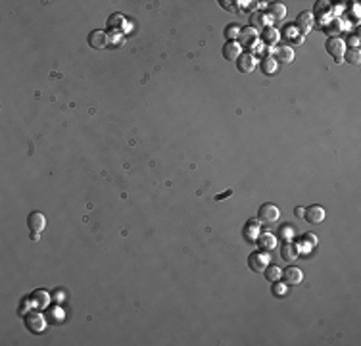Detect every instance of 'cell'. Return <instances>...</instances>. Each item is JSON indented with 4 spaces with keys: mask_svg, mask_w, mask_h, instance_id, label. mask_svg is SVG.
<instances>
[{
    "mask_svg": "<svg viewBox=\"0 0 361 346\" xmlns=\"http://www.w3.org/2000/svg\"><path fill=\"white\" fill-rule=\"evenodd\" d=\"M280 279H282V283H286L288 287H296V285H300V283L304 281V271L300 267H296V265H288L286 269L280 271Z\"/></svg>",
    "mask_w": 361,
    "mask_h": 346,
    "instance_id": "7",
    "label": "cell"
},
{
    "mask_svg": "<svg viewBox=\"0 0 361 346\" xmlns=\"http://www.w3.org/2000/svg\"><path fill=\"white\" fill-rule=\"evenodd\" d=\"M118 23H119V25L123 23V16H119V14H114V16L110 18V21H108V29H116V27H118Z\"/></svg>",
    "mask_w": 361,
    "mask_h": 346,
    "instance_id": "30",
    "label": "cell"
},
{
    "mask_svg": "<svg viewBox=\"0 0 361 346\" xmlns=\"http://www.w3.org/2000/svg\"><path fill=\"white\" fill-rule=\"evenodd\" d=\"M298 256H300V250H298V246H296V243H292V240L282 243V246H280V258H282L284 262H294V260H298Z\"/></svg>",
    "mask_w": 361,
    "mask_h": 346,
    "instance_id": "17",
    "label": "cell"
},
{
    "mask_svg": "<svg viewBox=\"0 0 361 346\" xmlns=\"http://www.w3.org/2000/svg\"><path fill=\"white\" fill-rule=\"evenodd\" d=\"M87 41H89L90 48H94V50H104V48L108 46V33L102 31V29H96V31L90 33Z\"/></svg>",
    "mask_w": 361,
    "mask_h": 346,
    "instance_id": "13",
    "label": "cell"
},
{
    "mask_svg": "<svg viewBox=\"0 0 361 346\" xmlns=\"http://www.w3.org/2000/svg\"><path fill=\"white\" fill-rule=\"evenodd\" d=\"M282 33H284V35H282V37H286V39H288V41H292L294 45H300V43H304V39H306V37H302V35H300V31H298V29H296V27H294V23H290V25H286Z\"/></svg>",
    "mask_w": 361,
    "mask_h": 346,
    "instance_id": "22",
    "label": "cell"
},
{
    "mask_svg": "<svg viewBox=\"0 0 361 346\" xmlns=\"http://www.w3.org/2000/svg\"><path fill=\"white\" fill-rule=\"evenodd\" d=\"M279 219H280V210L275 204H271V202L262 204L260 210H258V221L260 223H275Z\"/></svg>",
    "mask_w": 361,
    "mask_h": 346,
    "instance_id": "3",
    "label": "cell"
},
{
    "mask_svg": "<svg viewBox=\"0 0 361 346\" xmlns=\"http://www.w3.org/2000/svg\"><path fill=\"white\" fill-rule=\"evenodd\" d=\"M25 325L31 333H35V335H41V333H45L46 329V319L43 314H39V312H31L25 316Z\"/></svg>",
    "mask_w": 361,
    "mask_h": 346,
    "instance_id": "4",
    "label": "cell"
},
{
    "mask_svg": "<svg viewBox=\"0 0 361 346\" xmlns=\"http://www.w3.org/2000/svg\"><path fill=\"white\" fill-rule=\"evenodd\" d=\"M229 196H233V189H227L225 192H221V194H215V200H225Z\"/></svg>",
    "mask_w": 361,
    "mask_h": 346,
    "instance_id": "31",
    "label": "cell"
},
{
    "mask_svg": "<svg viewBox=\"0 0 361 346\" xmlns=\"http://www.w3.org/2000/svg\"><path fill=\"white\" fill-rule=\"evenodd\" d=\"M219 4H221V8H225V10H235V8H233V6H231L233 2H227V0H221Z\"/></svg>",
    "mask_w": 361,
    "mask_h": 346,
    "instance_id": "33",
    "label": "cell"
},
{
    "mask_svg": "<svg viewBox=\"0 0 361 346\" xmlns=\"http://www.w3.org/2000/svg\"><path fill=\"white\" fill-rule=\"evenodd\" d=\"M263 273H265V281H269V283L280 281V269L277 265H267V267L263 269Z\"/></svg>",
    "mask_w": 361,
    "mask_h": 346,
    "instance_id": "26",
    "label": "cell"
},
{
    "mask_svg": "<svg viewBox=\"0 0 361 346\" xmlns=\"http://www.w3.org/2000/svg\"><path fill=\"white\" fill-rule=\"evenodd\" d=\"M296 246H298L300 254H302V252H304V254L311 252V250H313V248L317 246L315 233H304L302 237H298V240H296Z\"/></svg>",
    "mask_w": 361,
    "mask_h": 346,
    "instance_id": "14",
    "label": "cell"
},
{
    "mask_svg": "<svg viewBox=\"0 0 361 346\" xmlns=\"http://www.w3.org/2000/svg\"><path fill=\"white\" fill-rule=\"evenodd\" d=\"M294 214H296L298 218H304V214H306V210L302 208V206H296V208H294Z\"/></svg>",
    "mask_w": 361,
    "mask_h": 346,
    "instance_id": "32",
    "label": "cell"
},
{
    "mask_svg": "<svg viewBox=\"0 0 361 346\" xmlns=\"http://www.w3.org/2000/svg\"><path fill=\"white\" fill-rule=\"evenodd\" d=\"M267 265H269V254H267V252L258 250V252H252V254L248 256V267L252 269L254 273L263 271Z\"/></svg>",
    "mask_w": 361,
    "mask_h": 346,
    "instance_id": "5",
    "label": "cell"
},
{
    "mask_svg": "<svg viewBox=\"0 0 361 346\" xmlns=\"http://www.w3.org/2000/svg\"><path fill=\"white\" fill-rule=\"evenodd\" d=\"M29 300L35 304L37 308H43V306H46L48 304V300H50V294L46 291H35L33 294H31V298Z\"/></svg>",
    "mask_w": 361,
    "mask_h": 346,
    "instance_id": "23",
    "label": "cell"
},
{
    "mask_svg": "<svg viewBox=\"0 0 361 346\" xmlns=\"http://www.w3.org/2000/svg\"><path fill=\"white\" fill-rule=\"evenodd\" d=\"M325 48L329 56H333L334 62L336 64H342L344 62V52H346V43H344L342 39H338V37H329L325 43Z\"/></svg>",
    "mask_w": 361,
    "mask_h": 346,
    "instance_id": "1",
    "label": "cell"
},
{
    "mask_svg": "<svg viewBox=\"0 0 361 346\" xmlns=\"http://www.w3.org/2000/svg\"><path fill=\"white\" fill-rule=\"evenodd\" d=\"M280 33L273 25H267L265 29H262V35H260V41H262L265 46H275L279 43Z\"/></svg>",
    "mask_w": 361,
    "mask_h": 346,
    "instance_id": "19",
    "label": "cell"
},
{
    "mask_svg": "<svg viewBox=\"0 0 361 346\" xmlns=\"http://www.w3.org/2000/svg\"><path fill=\"white\" fill-rule=\"evenodd\" d=\"M333 10H334V8L331 6V2H327V0L315 2V14H317V18H323L325 14H331Z\"/></svg>",
    "mask_w": 361,
    "mask_h": 346,
    "instance_id": "28",
    "label": "cell"
},
{
    "mask_svg": "<svg viewBox=\"0 0 361 346\" xmlns=\"http://www.w3.org/2000/svg\"><path fill=\"white\" fill-rule=\"evenodd\" d=\"M238 33H240V27L236 23H229L225 27V39L227 41H236L238 39Z\"/></svg>",
    "mask_w": 361,
    "mask_h": 346,
    "instance_id": "29",
    "label": "cell"
},
{
    "mask_svg": "<svg viewBox=\"0 0 361 346\" xmlns=\"http://www.w3.org/2000/svg\"><path fill=\"white\" fill-rule=\"evenodd\" d=\"M242 54V48L236 41H227L225 46H223V58L229 60V62H236L238 56Z\"/></svg>",
    "mask_w": 361,
    "mask_h": 346,
    "instance_id": "18",
    "label": "cell"
},
{
    "mask_svg": "<svg viewBox=\"0 0 361 346\" xmlns=\"http://www.w3.org/2000/svg\"><path fill=\"white\" fill-rule=\"evenodd\" d=\"M260 233H262V227H260V221H258V219H248V221L244 223L242 235H244V240H246V243L254 245Z\"/></svg>",
    "mask_w": 361,
    "mask_h": 346,
    "instance_id": "11",
    "label": "cell"
},
{
    "mask_svg": "<svg viewBox=\"0 0 361 346\" xmlns=\"http://www.w3.org/2000/svg\"><path fill=\"white\" fill-rule=\"evenodd\" d=\"M267 18L275 21H282L286 18V6L282 2H267Z\"/></svg>",
    "mask_w": 361,
    "mask_h": 346,
    "instance_id": "15",
    "label": "cell"
},
{
    "mask_svg": "<svg viewBox=\"0 0 361 346\" xmlns=\"http://www.w3.org/2000/svg\"><path fill=\"white\" fill-rule=\"evenodd\" d=\"M258 39H260V35H258V31L254 27H242L240 29V33H238V45L242 46V48H254V46H258Z\"/></svg>",
    "mask_w": 361,
    "mask_h": 346,
    "instance_id": "8",
    "label": "cell"
},
{
    "mask_svg": "<svg viewBox=\"0 0 361 346\" xmlns=\"http://www.w3.org/2000/svg\"><path fill=\"white\" fill-rule=\"evenodd\" d=\"M260 70H262L265 75H273V73H277V70H279V64L271 58V54L263 56L262 58V64H260Z\"/></svg>",
    "mask_w": 361,
    "mask_h": 346,
    "instance_id": "21",
    "label": "cell"
},
{
    "mask_svg": "<svg viewBox=\"0 0 361 346\" xmlns=\"http://www.w3.org/2000/svg\"><path fill=\"white\" fill-rule=\"evenodd\" d=\"M256 65H258V60L250 52H242L236 60V70L240 73H252L256 70Z\"/></svg>",
    "mask_w": 361,
    "mask_h": 346,
    "instance_id": "12",
    "label": "cell"
},
{
    "mask_svg": "<svg viewBox=\"0 0 361 346\" xmlns=\"http://www.w3.org/2000/svg\"><path fill=\"white\" fill-rule=\"evenodd\" d=\"M342 58H344V62H348L350 65H359V62H361L359 48H350V50H346Z\"/></svg>",
    "mask_w": 361,
    "mask_h": 346,
    "instance_id": "25",
    "label": "cell"
},
{
    "mask_svg": "<svg viewBox=\"0 0 361 346\" xmlns=\"http://www.w3.org/2000/svg\"><path fill=\"white\" fill-rule=\"evenodd\" d=\"M27 227L31 231V240H39V233H43L46 227V218L45 214H41V212H33V214H29L27 218Z\"/></svg>",
    "mask_w": 361,
    "mask_h": 346,
    "instance_id": "2",
    "label": "cell"
},
{
    "mask_svg": "<svg viewBox=\"0 0 361 346\" xmlns=\"http://www.w3.org/2000/svg\"><path fill=\"white\" fill-rule=\"evenodd\" d=\"M269 25V18H267V14L262 12V10H258V12H254L252 16H250V27H258V29H265Z\"/></svg>",
    "mask_w": 361,
    "mask_h": 346,
    "instance_id": "20",
    "label": "cell"
},
{
    "mask_svg": "<svg viewBox=\"0 0 361 346\" xmlns=\"http://www.w3.org/2000/svg\"><path fill=\"white\" fill-rule=\"evenodd\" d=\"M271 58L277 62V64H292L294 62V50H292V46H275L273 50H271Z\"/></svg>",
    "mask_w": 361,
    "mask_h": 346,
    "instance_id": "6",
    "label": "cell"
},
{
    "mask_svg": "<svg viewBox=\"0 0 361 346\" xmlns=\"http://www.w3.org/2000/svg\"><path fill=\"white\" fill-rule=\"evenodd\" d=\"M294 227L292 225H288V223H284V225H280L279 231H277V238H280L282 243H288V240H292L294 238Z\"/></svg>",
    "mask_w": 361,
    "mask_h": 346,
    "instance_id": "24",
    "label": "cell"
},
{
    "mask_svg": "<svg viewBox=\"0 0 361 346\" xmlns=\"http://www.w3.org/2000/svg\"><path fill=\"white\" fill-rule=\"evenodd\" d=\"M313 23H315V19H313V12H302L296 21H294V27L300 31V35L306 37L311 29H313Z\"/></svg>",
    "mask_w": 361,
    "mask_h": 346,
    "instance_id": "9",
    "label": "cell"
},
{
    "mask_svg": "<svg viewBox=\"0 0 361 346\" xmlns=\"http://www.w3.org/2000/svg\"><path fill=\"white\" fill-rule=\"evenodd\" d=\"M286 289H288V285H286V283H282V281L271 283V292H273V296H277V298L286 296Z\"/></svg>",
    "mask_w": 361,
    "mask_h": 346,
    "instance_id": "27",
    "label": "cell"
},
{
    "mask_svg": "<svg viewBox=\"0 0 361 346\" xmlns=\"http://www.w3.org/2000/svg\"><path fill=\"white\" fill-rule=\"evenodd\" d=\"M304 218H306L307 223H313V225H317V223H323V219H325V210L321 208V206H317V204H313V206H307Z\"/></svg>",
    "mask_w": 361,
    "mask_h": 346,
    "instance_id": "16",
    "label": "cell"
},
{
    "mask_svg": "<svg viewBox=\"0 0 361 346\" xmlns=\"http://www.w3.org/2000/svg\"><path fill=\"white\" fill-rule=\"evenodd\" d=\"M256 245H258V248H260L262 252H267V254H269L271 250H275V246H277V235H273L271 231H263V233H260L258 238H256Z\"/></svg>",
    "mask_w": 361,
    "mask_h": 346,
    "instance_id": "10",
    "label": "cell"
},
{
    "mask_svg": "<svg viewBox=\"0 0 361 346\" xmlns=\"http://www.w3.org/2000/svg\"><path fill=\"white\" fill-rule=\"evenodd\" d=\"M350 43L353 45V48H357V45H359V37H352V39H350Z\"/></svg>",
    "mask_w": 361,
    "mask_h": 346,
    "instance_id": "34",
    "label": "cell"
}]
</instances>
